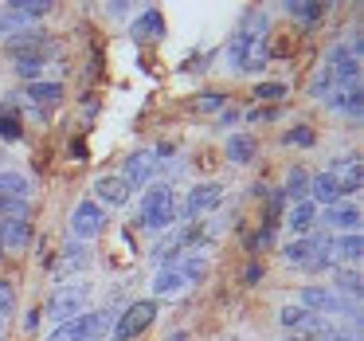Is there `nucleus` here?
Here are the masks:
<instances>
[{
  "instance_id": "9d476101",
  "label": "nucleus",
  "mask_w": 364,
  "mask_h": 341,
  "mask_svg": "<svg viewBox=\"0 0 364 341\" xmlns=\"http://www.w3.org/2000/svg\"><path fill=\"white\" fill-rule=\"evenodd\" d=\"M129 196H134V189L122 173H102L95 181V204H126Z\"/></svg>"
},
{
  "instance_id": "f3484780",
  "label": "nucleus",
  "mask_w": 364,
  "mask_h": 341,
  "mask_svg": "<svg viewBox=\"0 0 364 341\" xmlns=\"http://www.w3.org/2000/svg\"><path fill=\"white\" fill-rule=\"evenodd\" d=\"M314 224H317V204H314V200H301V204L290 208V220H286V228H290V231L309 236V231H314Z\"/></svg>"
},
{
  "instance_id": "aec40b11",
  "label": "nucleus",
  "mask_w": 364,
  "mask_h": 341,
  "mask_svg": "<svg viewBox=\"0 0 364 341\" xmlns=\"http://www.w3.org/2000/svg\"><path fill=\"white\" fill-rule=\"evenodd\" d=\"M28 239H32L28 220H0V247H24Z\"/></svg>"
},
{
  "instance_id": "a211bd4d",
  "label": "nucleus",
  "mask_w": 364,
  "mask_h": 341,
  "mask_svg": "<svg viewBox=\"0 0 364 341\" xmlns=\"http://www.w3.org/2000/svg\"><path fill=\"white\" fill-rule=\"evenodd\" d=\"M333 286H337V294H345V298H360L364 290V278L356 267H333Z\"/></svg>"
},
{
  "instance_id": "c85d7f7f",
  "label": "nucleus",
  "mask_w": 364,
  "mask_h": 341,
  "mask_svg": "<svg viewBox=\"0 0 364 341\" xmlns=\"http://www.w3.org/2000/svg\"><path fill=\"white\" fill-rule=\"evenodd\" d=\"M176 271H181V275H184V283H200V278L208 275V263L200 259V255H188V259H184V263H181V267H176Z\"/></svg>"
},
{
  "instance_id": "f03ea898",
  "label": "nucleus",
  "mask_w": 364,
  "mask_h": 341,
  "mask_svg": "<svg viewBox=\"0 0 364 341\" xmlns=\"http://www.w3.org/2000/svg\"><path fill=\"white\" fill-rule=\"evenodd\" d=\"M137 224L149 228V231H165L176 224V196H173L168 184H149V192H145V200H141V220Z\"/></svg>"
},
{
  "instance_id": "5701e85b",
  "label": "nucleus",
  "mask_w": 364,
  "mask_h": 341,
  "mask_svg": "<svg viewBox=\"0 0 364 341\" xmlns=\"http://www.w3.org/2000/svg\"><path fill=\"white\" fill-rule=\"evenodd\" d=\"M181 286H188V283H184V275L173 271V267L157 271V278H153V294H176Z\"/></svg>"
},
{
  "instance_id": "39448f33",
  "label": "nucleus",
  "mask_w": 364,
  "mask_h": 341,
  "mask_svg": "<svg viewBox=\"0 0 364 341\" xmlns=\"http://www.w3.org/2000/svg\"><path fill=\"white\" fill-rule=\"evenodd\" d=\"M259 43H262V36L243 32V28H239V32L231 36V43H228V63H231V71H235V75L259 71V67H262V51H259Z\"/></svg>"
},
{
  "instance_id": "473e14b6",
  "label": "nucleus",
  "mask_w": 364,
  "mask_h": 341,
  "mask_svg": "<svg viewBox=\"0 0 364 341\" xmlns=\"http://www.w3.org/2000/svg\"><path fill=\"white\" fill-rule=\"evenodd\" d=\"M255 98H262V103H282L286 83H259V87H255Z\"/></svg>"
},
{
  "instance_id": "58836bf2",
  "label": "nucleus",
  "mask_w": 364,
  "mask_h": 341,
  "mask_svg": "<svg viewBox=\"0 0 364 341\" xmlns=\"http://www.w3.org/2000/svg\"><path fill=\"white\" fill-rule=\"evenodd\" d=\"M168 341H188V333H184V330H176V333H173V337H168Z\"/></svg>"
},
{
  "instance_id": "4be33fe9",
  "label": "nucleus",
  "mask_w": 364,
  "mask_h": 341,
  "mask_svg": "<svg viewBox=\"0 0 364 341\" xmlns=\"http://www.w3.org/2000/svg\"><path fill=\"white\" fill-rule=\"evenodd\" d=\"M9 12H16L32 24V20H43L51 12V0H9Z\"/></svg>"
},
{
  "instance_id": "1a4fd4ad",
  "label": "nucleus",
  "mask_w": 364,
  "mask_h": 341,
  "mask_svg": "<svg viewBox=\"0 0 364 341\" xmlns=\"http://www.w3.org/2000/svg\"><path fill=\"white\" fill-rule=\"evenodd\" d=\"M4 48H9V56H16V59H24V56L48 59L51 56V36L43 32V28H28V32H20L16 40H4Z\"/></svg>"
},
{
  "instance_id": "cd10ccee",
  "label": "nucleus",
  "mask_w": 364,
  "mask_h": 341,
  "mask_svg": "<svg viewBox=\"0 0 364 341\" xmlns=\"http://www.w3.org/2000/svg\"><path fill=\"white\" fill-rule=\"evenodd\" d=\"M0 137H4V142H20V137H24L16 110H0Z\"/></svg>"
},
{
  "instance_id": "c9c22d12",
  "label": "nucleus",
  "mask_w": 364,
  "mask_h": 341,
  "mask_svg": "<svg viewBox=\"0 0 364 341\" xmlns=\"http://www.w3.org/2000/svg\"><path fill=\"white\" fill-rule=\"evenodd\" d=\"M24 330H28V333H36V330H40V314H36V310H28V318H24Z\"/></svg>"
},
{
  "instance_id": "20e7f679",
  "label": "nucleus",
  "mask_w": 364,
  "mask_h": 341,
  "mask_svg": "<svg viewBox=\"0 0 364 341\" xmlns=\"http://www.w3.org/2000/svg\"><path fill=\"white\" fill-rule=\"evenodd\" d=\"M153 318H157V302H153V298L129 302V306L122 310L118 322H110L114 325V341H134L137 333H145L153 325Z\"/></svg>"
},
{
  "instance_id": "7c9ffc66",
  "label": "nucleus",
  "mask_w": 364,
  "mask_h": 341,
  "mask_svg": "<svg viewBox=\"0 0 364 341\" xmlns=\"http://www.w3.org/2000/svg\"><path fill=\"white\" fill-rule=\"evenodd\" d=\"M63 255H67V259L59 263V275H67V271H79V267H87V251H82V243H71Z\"/></svg>"
},
{
  "instance_id": "ea45409f",
  "label": "nucleus",
  "mask_w": 364,
  "mask_h": 341,
  "mask_svg": "<svg viewBox=\"0 0 364 341\" xmlns=\"http://www.w3.org/2000/svg\"><path fill=\"white\" fill-rule=\"evenodd\" d=\"M0 259H4V247H0Z\"/></svg>"
},
{
  "instance_id": "4c0bfd02",
  "label": "nucleus",
  "mask_w": 364,
  "mask_h": 341,
  "mask_svg": "<svg viewBox=\"0 0 364 341\" xmlns=\"http://www.w3.org/2000/svg\"><path fill=\"white\" fill-rule=\"evenodd\" d=\"M262 278V267H247V283H259Z\"/></svg>"
},
{
  "instance_id": "a878e982",
  "label": "nucleus",
  "mask_w": 364,
  "mask_h": 341,
  "mask_svg": "<svg viewBox=\"0 0 364 341\" xmlns=\"http://www.w3.org/2000/svg\"><path fill=\"white\" fill-rule=\"evenodd\" d=\"M28 98L32 103H55V98H63V87L59 83H28Z\"/></svg>"
},
{
  "instance_id": "0eeeda50",
  "label": "nucleus",
  "mask_w": 364,
  "mask_h": 341,
  "mask_svg": "<svg viewBox=\"0 0 364 341\" xmlns=\"http://www.w3.org/2000/svg\"><path fill=\"white\" fill-rule=\"evenodd\" d=\"M220 200H223V184H215V181L196 184V189H188V196H184L181 208H176V216H184V220H196V216L220 208Z\"/></svg>"
},
{
  "instance_id": "f704fd0d",
  "label": "nucleus",
  "mask_w": 364,
  "mask_h": 341,
  "mask_svg": "<svg viewBox=\"0 0 364 341\" xmlns=\"http://www.w3.org/2000/svg\"><path fill=\"white\" fill-rule=\"evenodd\" d=\"M223 103H228V98L223 95H200V110H223Z\"/></svg>"
},
{
  "instance_id": "2f4dec72",
  "label": "nucleus",
  "mask_w": 364,
  "mask_h": 341,
  "mask_svg": "<svg viewBox=\"0 0 364 341\" xmlns=\"http://www.w3.org/2000/svg\"><path fill=\"white\" fill-rule=\"evenodd\" d=\"M0 220H28V204L12 196H0Z\"/></svg>"
},
{
  "instance_id": "423d86ee",
  "label": "nucleus",
  "mask_w": 364,
  "mask_h": 341,
  "mask_svg": "<svg viewBox=\"0 0 364 341\" xmlns=\"http://www.w3.org/2000/svg\"><path fill=\"white\" fill-rule=\"evenodd\" d=\"M87 302H90L87 286H59L48 298V318H55V325H63V322H71V318L87 314Z\"/></svg>"
},
{
  "instance_id": "6e6552de",
  "label": "nucleus",
  "mask_w": 364,
  "mask_h": 341,
  "mask_svg": "<svg viewBox=\"0 0 364 341\" xmlns=\"http://www.w3.org/2000/svg\"><path fill=\"white\" fill-rule=\"evenodd\" d=\"M102 228H106V208L95 204V200H79V208L71 212L75 239H95V236H102Z\"/></svg>"
},
{
  "instance_id": "393cba45",
  "label": "nucleus",
  "mask_w": 364,
  "mask_h": 341,
  "mask_svg": "<svg viewBox=\"0 0 364 341\" xmlns=\"http://www.w3.org/2000/svg\"><path fill=\"white\" fill-rule=\"evenodd\" d=\"M28 28L32 24H28L24 16H16V12H9V9L0 12V36H4V40H16V36L28 32Z\"/></svg>"
},
{
  "instance_id": "ddd939ff",
  "label": "nucleus",
  "mask_w": 364,
  "mask_h": 341,
  "mask_svg": "<svg viewBox=\"0 0 364 341\" xmlns=\"http://www.w3.org/2000/svg\"><path fill=\"white\" fill-rule=\"evenodd\" d=\"M129 36H134L137 43H153V40H161L165 36V20H161V12L157 9H145L141 16L129 24Z\"/></svg>"
},
{
  "instance_id": "6ab92c4d",
  "label": "nucleus",
  "mask_w": 364,
  "mask_h": 341,
  "mask_svg": "<svg viewBox=\"0 0 364 341\" xmlns=\"http://www.w3.org/2000/svg\"><path fill=\"white\" fill-rule=\"evenodd\" d=\"M223 149H228L231 165H251V161H255V137L251 134H231Z\"/></svg>"
},
{
  "instance_id": "e433bc0d",
  "label": "nucleus",
  "mask_w": 364,
  "mask_h": 341,
  "mask_svg": "<svg viewBox=\"0 0 364 341\" xmlns=\"http://www.w3.org/2000/svg\"><path fill=\"white\" fill-rule=\"evenodd\" d=\"M110 12H114V16H126V12H129V4H122V0H114V4H110Z\"/></svg>"
},
{
  "instance_id": "f8f14e48",
  "label": "nucleus",
  "mask_w": 364,
  "mask_h": 341,
  "mask_svg": "<svg viewBox=\"0 0 364 341\" xmlns=\"http://www.w3.org/2000/svg\"><path fill=\"white\" fill-rule=\"evenodd\" d=\"M341 196H345V192H341V181L333 173H314L309 177V200H314V204H341Z\"/></svg>"
},
{
  "instance_id": "bb28decb",
  "label": "nucleus",
  "mask_w": 364,
  "mask_h": 341,
  "mask_svg": "<svg viewBox=\"0 0 364 341\" xmlns=\"http://www.w3.org/2000/svg\"><path fill=\"white\" fill-rule=\"evenodd\" d=\"M43 63H48V59H40V56H24V59H16V75H20V79H28V83H40Z\"/></svg>"
},
{
  "instance_id": "b1692460",
  "label": "nucleus",
  "mask_w": 364,
  "mask_h": 341,
  "mask_svg": "<svg viewBox=\"0 0 364 341\" xmlns=\"http://www.w3.org/2000/svg\"><path fill=\"white\" fill-rule=\"evenodd\" d=\"M282 192H286V200H298V204H301V200H309V177L306 173H301V169H290V177H286V184H282Z\"/></svg>"
},
{
  "instance_id": "c756f323",
  "label": "nucleus",
  "mask_w": 364,
  "mask_h": 341,
  "mask_svg": "<svg viewBox=\"0 0 364 341\" xmlns=\"http://www.w3.org/2000/svg\"><path fill=\"white\" fill-rule=\"evenodd\" d=\"M286 12L290 16H301V20H317L325 12V4H309V0H286Z\"/></svg>"
},
{
  "instance_id": "72a5a7b5",
  "label": "nucleus",
  "mask_w": 364,
  "mask_h": 341,
  "mask_svg": "<svg viewBox=\"0 0 364 341\" xmlns=\"http://www.w3.org/2000/svg\"><path fill=\"white\" fill-rule=\"evenodd\" d=\"M286 145H314V130L309 126H294L290 134H282Z\"/></svg>"
},
{
  "instance_id": "412c9836",
  "label": "nucleus",
  "mask_w": 364,
  "mask_h": 341,
  "mask_svg": "<svg viewBox=\"0 0 364 341\" xmlns=\"http://www.w3.org/2000/svg\"><path fill=\"white\" fill-rule=\"evenodd\" d=\"M333 255H337L341 259V267H345V263H360V255H364V239H360V231H348V236H341L337 243H333Z\"/></svg>"
},
{
  "instance_id": "2eb2a0df",
  "label": "nucleus",
  "mask_w": 364,
  "mask_h": 341,
  "mask_svg": "<svg viewBox=\"0 0 364 341\" xmlns=\"http://www.w3.org/2000/svg\"><path fill=\"white\" fill-rule=\"evenodd\" d=\"M0 196H12V200H24L32 196V181H28L24 173H16V169H0Z\"/></svg>"
},
{
  "instance_id": "dca6fc26",
  "label": "nucleus",
  "mask_w": 364,
  "mask_h": 341,
  "mask_svg": "<svg viewBox=\"0 0 364 341\" xmlns=\"http://www.w3.org/2000/svg\"><path fill=\"white\" fill-rule=\"evenodd\" d=\"M329 106L337 114H348V118H360L364 114V98H360V87H345V90H333L329 95Z\"/></svg>"
},
{
  "instance_id": "f257e3e1",
  "label": "nucleus",
  "mask_w": 364,
  "mask_h": 341,
  "mask_svg": "<svg viewBox=\"0 0 364 341\" xmlns=\"http://www.w3.org/2000/svg\"><path fill=\"white\" fill-rule=\"evenodd\" d=\"M301 306L309 310V314H348V322H353V330L360 333V302L345 298V294L329 290V286H301Z\"/></svg>"
},
{
  "instance_id": "4468645a",
  "label": "nucleus",
  "mask_w": 364,
  "mask_h": 341,
  "mask_svg": "<svg viewBox=\"0 0 364 341\" xmlns=\"http://www.w3.org/2000/svg\"><path fill=\"white\" fill-rule=\"evenodd\" d=\"M321 220H325V228H337L341 236H348V231H360V208L356 204H333Z\"/></svg>"
},
{
  "instance_id": "7ed1b4c3",
  "label": "nucleus",
  "mask_w": 364,
  "mask_h": 341,
  "mask_svg": "<svg viewBox=\"0 0 364 341\" xmlns=\"http://www.w3.org/2000/svg\"><path fill=\"white\" fill-rule=\"evenodd\" d=\"M106 330H110V314H106V310H95V314H90L87 310V314L55 325V330L48 333V341H102Z\"/></svg>"
},
{
  "instance_id": "9b49d317",
  "label": "nucleus",
  "mask_w": 364,
  "mask_h": 341,
  "mask_svg": "<svg viewBox=\"0 0 364 341\" xmlns=\"http://www.w3.org/2000/svg\"><path fill=\"white\" fill-rule=\"evenodd\" d=\"M153 153H145V149H134L126 157V165H122V177L129 181V189H141V184H149V177H153Z\"/></svg>"
}]
</instances>
